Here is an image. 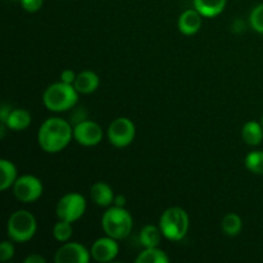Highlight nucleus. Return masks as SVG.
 Masks as SVG:
<instances>
[{
    "mask_svg": "<svg viewBox=\"0 0 263 263\" xmlns=\"http://www.w3.org/2000/svg\"><path fill=\"white\" fill-rule=\"evenodd\" d=\"M241 138L244 143L251 146H257L263 140V126L257 121H248L241 128Z\"/></svg>",
    "mask_w": 263,
    "mask_h": 263,
    "instance_id": "obj_17",
    "label": "nucleus"
},
{
    "mask_svg": "<svg viewBox=\"0 0 263 263\" xmlns=\"http://www.w3.org/2000/svg\"><path fill=\"white\" fill-rule=\"evenodd\" d=\"M103 128L95 121L85 120L73 126V139L82 146H95L102 143Z\"/></svg>",
    "mask_w": 263,
    "mask_h": 263,
    "instance_id": "obj_9",
    "label": "nucleus"
},
{
    "mask_svg": "<svg viewBox=\"0 0 263 263\" xmlns=\"http://www.w3.org/2000/svg\"><path fill=\"white\" fill-rule=\"evenodd\" d=\"M202 18L203 15L195 8L182 12L179 17V22H177L180 32L185 36H193L198 33L202 27Z\"/></svg>",
    "mask_w": 263,
    "mask_h": 263,
    "instance_id": "obj_12",
    "label": "nucleus"
},
{
    "mask_svg": "<svg viewBox=\"0 0 263 263\" xmlns=\"http://www.w3.org/2000/svg\"><path fill=\"white\" fill-rule=\"evenodd\" d=\"M32 122V116L25 108H14L10 110L9 116L5 122V128L10 131H25L30 127Z\"/></svg>",
    "mask_w": 263,
    "mask_h": 263,
    "instance_id": "obj_13",
    "label": "nucleus"
},
{
    "mask_svg": "<svg viewBox=\"0 0 263 263\" xmlns=\"http://www.w3.org/2000/svg\"><path fill=\"white\" fill-rule=\"evenodd\" d=\"M189 216L181 207H170L159 218V229L163 238L170 241H180L189 231Z\"/></svg>",
    "mask_w": 263,
    "mask_h": 263,
    "instance_id": "obj_4",
    "label": "nucleus"
},
{
    "mask_svg": "<svg viewBox=\"0 0 263 263\" xmlns=\"http://www.w3.org/2000/svg\"><path fill=\"white\" fill-rule=\"evenodd\" d=\"M113 204L117 205V207H125L126 204V198L123 197V195H116L115 197V202H113Z\"/></svg>",
    "mask_w": 263,
    "mask_h": 263,
    "instance_id": "obj_30",
    "label": "nucleus"
},
{
    "mask_svg": "<svg viewBox=\"0 0 263 263\" xmlns=\"http://www.w3.org/2000/svg\"><path fill=\"white\" fill-rule=\"evenodd\" d=\"M91 254L86 247L77 241H67L58 248L54 254L55 263H89Z\"/></svg>",
    "mask_w": 263,
    "mask_h": 263,
    "instance_id": "obj_10",
    "label": "nucleus"
},
{
    "mask_svg": "<svg viewBox=\"0 0 263 263\" xmlns=\"http://www.w3.org/2000/svg\"><path fill=\"white\" fill-rule=\"evenodd\" d=\"M249 25L256 32L263 33V3L252 9L249 15Z\"/></svg>",
    "mask_w": 263,
    "mask_h": 263,
    "instance_id": "obj_24",
    "label": "nucleus"
},
{
    "mask_svg": "<svg viewBox=\"0 0 263 263\" xmlns=\"http://www.w3.org/2000/svg\"><path fill=\"white\" fill-rule=\"evenodd\" d=\"M244 164H246L247 170L251 171L252 174L263 175V152L254 151L247 154Z\"/></svg>",
    "mask_w": 263,
    "mask_h": 263,
    "instance_id": "obj_23",
    "label": "nucleus"
},
{
    "mask_svg": "<svg viewBox=\"0 0 263 263\" xmlns=\"http://www.w3.org/2000/svg\"><path fill=\"white\" fill-rule=\"evenodd\" d=\"M163 234H162L159 226L146 225L144 226L139 234V241L144 248H153V247H159Z\"/></svg>",
    "mask_w": 263,
    "mask_h": 263,
    "instance_id": "obj_19",
    "label": "nucleus"
},
{
    "mask_svg": "<svg viewBox=\"0 0 263 263\" xmlns=\"http://www.w3.org/2000/svg\"><path fill=\"white\" fill-rule=\"evenodd\" d=\"M10 2H15V0H10Z\"/></svg>",
    "mask_w": 263,
    "mask_h": 263,
    "instance_id": "obj_32",
    "label": "nucleus"
},
{
    "mask_svg": "<svg viewBox=\"0 0 263 263\" xmlns=\"http://www.w3.org/2000/svg\"><path fill=\"white\" fill-rule=\"evenodd\" d=\"M44 0H21V5L28 13H36L43 8Z\"/></svg>",
    "mask_w": 263,
    "mask_h": 263,
    "instance_id": "obj_26",
    "label": "nucleus"
},
{
    "mask_svg": "<svg viewBox=\"0 0 263 263\" xmlns=\"http://www.w3.org/2000/svg\"><path fill=\"white\" fill-rule=\"evenodd\" d=\"M10 110H12L10 105H2V109H0V123H2V125H0V131H2V138H4L5 135V122H7V118L8 116H9Z\"/></svg>",
    "mask_w": 263,
    "mask_h": 263,
    "instance_id": "obj_27",
    "label": "nucleus"
},
{
    "mask_svg": "<svg viewBox=\"0 0 263 263\" xmlns=\"http://www.w3.org/2000/svg\"><path fill=\"white\" fill-rule=\"evenodd\" d=\"M46 259L41 254L32 253L25 258V263H45Z\"/></svg>",
    "mask_w": 263,
    "mask_h": 263,
    "instance_id": "obj_29",
    "label": "nucleus"
},
{
    "mask_svg": "<svg viewBox=\"0 0 263 263\" xmlns=\"http://www.w3.org/2000/svg\"><path fill=\"white\" fill-rule=\"evenodd\" d=\"M221 229H222L225 235L236 236L241 233L243 221H241L240 216L234 212H230L223 216L222 221H221Z\"/></svg>",
    "mask_w": 263,
    "mask_h": 263,
    "instance_id": "obj_21",
    "label": "nucleus"
},
{
    "mask_svg": "<svg viewBox=\"0 0 263 263\" xmlns=\"http://www.w3.org/2000/svg\"><path fill=\"white\" fill-rule=\"evenodd\" d=\"M90 197L92 202L99 207H110L115 202V192L107 182L98 181L90 189Z\"/></svg>",
    "mask_w": 263,
    "mask_h": 263,
    "instance_id": "obj_14",
    "label": "nucleus"
},
{
    "mask_svg": "<svg viewBox=\"0 0 263 263\" xmlns=\"http://www.w3.org/2000/svg\"><path fill=\"white\" fill-rule=\"evenodd\" d=\"M86 211V199L82 194L76 192L67 193L58 200L55 207V213L58 220L67 222H76Z\"/></svg>",
    "mask_w": 263,
    "mask_h": 263,
    "instance_id": "obj_6",
    "label": "nucleus"
},
{
    "mask_svg": "<svg viewBox=\"0 0 263 263\" xmlns=\"http://www.w3.org/2000/svg\"><path fill=\"white\" fill-rule=\"evenodd\" d=\"M12 189L15 199L20 200L21 203H25V204L33 203L40 199L44 192L41 180L39 177L33 176V175H22V176H20L15 180Z\"/></svg>",
    "mask_w": 263,
    "mask_h": 263,
    "instance_id": "obj_8",
    "label": "nucleus"
},
{
    "mask_svg": "<svg viewBox=\"0 0 263 263\" xmlns=\"http://www.w3.org/2000/svg\"><path fill=\"white\" fill-rule=\"evenodd\" d=\"M76 77H77V74L74 73L72 69H64V71H62V73H61V81L64 82V84L73 85Z\"/></svg>",
    "mask_w": 263,
    "mask_h": 263,
    "instance_id": "obj_28",
    "label": "nucleus"
},
{
    "mask_svg": "<svg viewBox=\"0 0 263 263\" xmlns=\"http://www.w3.org/2000/svg\"><path fill=\"white\" fill-rule=\"evenodd\" d=\"M14 257V246L12 240H4L0 244V261L8 262Z\"/></svg>",
    "mask_w": 263,
    "mask_h": 263,
    "instance_id": "obj_25",
    "label": "nucleus"
},
{
    "mask_svg": "<svg viewBox=\"0 0 263 263\" xmlns=\"http://www.w3.org/2000/svg\"><path fill=\"white\" fill-rule=\"evenodd\" d=\"M73 235V228L71 222L58 220V222L53 226V236L59 243H67Z\"/></svg>",
    "mask_w": 263,
    "mask_h": 263,
    "instance_id": "obj_22",
    "label": "nucleus"
},
{
    "mask_svg": "<svg viewBox=\"0 0 263 263\" xmlns=\"http://www.w3.org/2000/svg\"><path fill=\"white\" fill-rule=\"evenodd\" d=\"M133 216L125 207L113 205L108 208L102 216V228L105 235L116 240L127 238L133 231Z\"/></svg>",
    "mask_w": 263,
    "mask_h": 263,
    "instance_id": "obj_3",
    "label": "nucleus"
},
{
    "mask_svg": "<svg viewBox=\"0 0 263 263\" xmlns=\"http://www.w3.org/2000/svg\"><path fill=\"white\" fill-rule=\"evenodd\" d=\"M109 143L116 148H126L130 145L136 136L135 123L127 117H118L110 122L107 130Z\"/></svg>",
    "mask_w": 263,
    "mask_h": 263,
    "instance_id": "obj_7",
    "label": "nucleus"
},
{
    "mask_svg": "<svg viewBox=\"0 0 263 263\" xmlns=\"http://www.w3.org/2000/svg\"><path fill=\"white\" fill-rule=\"evenodd\" d=\"M118 253H120V246L117 240L108 235L97 239L90 248L91 258L100 263L115 261Z\"/></svg>",
    "mask_w": 263,
    "mask_h": 263,
    "instance_id": "obj_11",
    "label": "nucleus"
},
{
    "mask_svg": "<svg viewBox=\"0 0 263 263\" xmlns=\"http://www.w3.org/2000/svg\"><path fill=\"white\" fill-rule=\"evenodd\" d=\"M100 85V79L95 72L89 71H82L80 73H77L76 80H74V89L79 91V94H92L98 90Z\"/></svg>",
    "mask_w": 263,
    "mask_h": 263,
    "instance_id": "obj_15",
    "label": "nucleus"
},
{
    "mask_svg": "<svg viewBox=\"0 0 263 263\" xmlns=\"http://www.w3.org/2000/svg\"><path fill=\"white\" fill-rule=\"evenodd\" d=\"M37 231L35 216L26 210H18L9 216L7 222V235L14 243H27Z\"/></svg>",
    "mask_w": 263,
    "mask_h": 263,
    "instance_id": "obj_5",
    "label": "nucleus"
},
{
    "mask_svg": "<svg viewBox=\"0 0 263 263\" xmlns=\"http://www.w3.org/2000/svg\"><path fill=\"white\" fill-rule=\"evenodd\" d=\"M136 263H168L170 257L159 247L144 248L135 259Z\"/></svg>",
    "mask_w": 263,
    "mask_h": 263,
    "instance_id": "obj_20",
    "label": "nucleus"
},
{
    "mask_svg": "<svg viewBox=\"0 0 263 263\" xmlns=\"http://www.w3.org/2000/svg\"><path fill=\"white\" fill-rule=\"evenodd\" d=\"M0 190L5 192L14 185L15 180L18 179V171L15 164L9 159L3 158L0 161Z\"/></svg>",
    "mask_w": 263,
    "mask_h": 263,
    "instance_id": "obj_18",
    "label": "nucleus"
},
{
    "mask_svg": "<svg viewBox=\"0 0 263 263\" xmlns=\"http://www.w3.org/2000/svg\"><path fill=\"white\" fill-rule=\"evenodd\" d=\"M73 138L72 123L61 117L46 118L37 131V143L41 151L57 154L64 151Z\"/></svg>",
    "mask_w": 263,
    "mask_h": 263,
    "instance_id": "obj_1",
    "label": "nucleus"
},
{
    "mask_svg": "<svg viewBox=\"0 0 263 263\" xmlns=\"http://www.w3.org/2000/svg\"><path fill=\"white\" fill-rule=\"evenodd\" d=\"M79 91L73 85L64 82H54L49 85L43 94V103L50 112L62 113L74 108L79 102Z\"/></svg>",
    "mask_w": 263,
    "mask_h": 263,
    "instance_id": "obj_2",
    "label": "nucleus"
},
{
    "mask_svg": "<svg viewBox=\"0 0 263 263\" xmlns=\"http://www.w3.org/2000/svg\"><path fill=\"white\" fill-rule=\"evenodd\" d=\"M194 8L205 18L220 15L225 10L228 0H193Z\"/></svg>",
    "mask_w": 263,
    "mask_h": 263,
    "instance_id": "obj_16",
    "label": "nucleus"
},
{
    "mask_svg": "<svg viewBox=\"0 0 263 263\" xmlns=\"http://www.w3.org/2000/svg\"><path fill=\"white\" fill-rule=\"evenodd\" d=\"M261 125L263 126V116H262V118H261Z\"/></svg>",
    "mask_w": 263,
    "mask_h": 263,
    "instance_id": "obj_31",
    "label": "nucleus"
}]
</instances>
